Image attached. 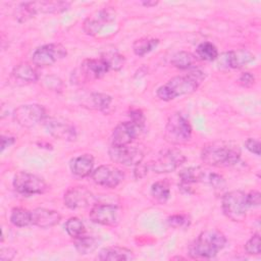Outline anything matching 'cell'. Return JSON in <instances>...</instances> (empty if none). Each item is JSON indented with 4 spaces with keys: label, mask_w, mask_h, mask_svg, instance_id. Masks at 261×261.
Instances as JSON below:
<instances>
[{
    "label": "cell",
    "mask_w": 261,
    "mask_h": 261,
    "mask_svg": "<svg viewBox=\"0 0 261 261\" xmlns=\"http://www.w3.org/2000/svg\"><path fill=\"white\" fill-rule=\"evenodd\" d=\"M150 169L149 167V162L148 163H143V162H140L139 164H137L135 166V169H134V175L137 179H140V178H143L144 176H146V174L148 173V170Z\"/></svg>",
    "instance_id": "cell-42"
},
{
    "label": "cell",
    "mask_w": 261,
    "mask_h": 261,
    "mask_svg": "<svg viewBox=\"0 0 261 261\" xmlns=\"http://www.w3.org/2000/svg\"><path fill=\"white\" fill-rule=\"evenodd\" d=\"M245 251L250 255L260 254V234L254 233L245 244Z\"/></svg>",
    "instance_id": "cell-36"
},
{
    "label": "cell",
    "mask_w": 261,
    "mask_h": 261,
    "mask_svg": "<svg viewBox=\"0 0 261 261\" xmlns=\"http://www.w3.org/2000/svg\"><path fill=\"white\" fill-rule=\"evenodd\" d=\"M108 155L111 161L125 165L136 166L144 159V151L138 146L124 145V146H113L108 149Z\"/></svg>",
    "instance_id": "cell-9"
},
{
    "label": "cell",
    "mask_w": 261,
    "mask_h": 261,
    "mask_svg": "<svg viewBox=\"0 0 261 261\" xmlns=\"http://www.w3.org/2000/svg\"><path fill=\"white\" fill-rule=\"evenodd\" d=\"M32 213V224L40 228H49L59 223L61 220V215L52 209L47 208H36Z\"/></svg>",
    "instance_id": "cell-19"
},
{
    "label": "cell",
    "mask_w": 261,
    "mask_h": 261,
    "mask_svg": "<svg viewBox=\"0 0 261 261\" xmlns=\"http://www.w3.org/2000/svg\"><path fill=\"white\" fill-rule=\"evenodd\" d=\"M221 208L223 214L231 221L241 222L245 220L249 208L246 193L239 190L225 193L221 200Z\"/></svg>",
    "instance_id": "cell-5"
},
{
    "label": "cell",
    "mask_w": 261,
    "mask_h": 261,
    "mask_svg": "<svg viewBox=\"0 0 261 261\" xmlns=\"http://www.w3.org/2000/svg\"><path fill=\"white\" fill-rule=\"evenodd\" d=\"M31 4L36 14L60 13L67 10L70 6V3L67 1H34Z\"/></svg>",
    "instance_id": "cell-22"
},
{
    "label": "cell",
    "mask_w": 261,
    "mask_h": 261,
    "mask_svg": "<svg viewBox=\"0 0 261 261\" xmlns=\"http://www.w3.org/2000/svg\"><path fill=\"white\" fill-rule=\"evenodd\" d=\"M205 74L199 69L176 75L157 89L156 95L162 101H170L179 96L195 92L204 81Z\"/></svg>",
    "instance_id": "cell-2"
},
{
    "label": "cell",
    "mask_w": 261,
    "mask_h": 261,
    "mask_svg": "<svg viewBox=\"0 0 261 261\" xmlns=\"http://www.w3.org/2000/svg\"><path fill=\"white\" fill-rule=\"evenodd\" d=\"M207 174V170L201 168V167H186L181 169L178 173V177L180 179V184L182 185H189L200 182L205 180Z\"/></svg>",
    "instance_id": "cell-24"
},
{
    "label": "cell",
    "mask_w": 261,
    "mask_h": 261,
    "mask_svg": "<svg viewBox=\"0 0 261 261\" xmlns=\"http://www.w3.org/2000/svg\"><path fill=\"white\" fill-rule=\"evenodd\" d=\"M159 44V40L155 38H141L134 42L133 51L137 56H145L153 51Z\"/></svg>",
    "instance_id": "cell-26"
},
{
    "label": "cell",
    "mask_w": 261,
    "mask_h": 261,
    "mask_svg": "<svg viewBox=\"0 0 261 261\" xmlns=\"http://www.w3.org/2000/svg\"><path fill=\"white\" fill-rule=\"evenodd\" d=\"M114 20L115 11L110 7L102 8L95 11L85 19L83 23V30L87 35L95 36Z\"/></svg>",
    "instance_id": "cell-12"
},
{
    "label": "cell",
    "mask_w": 261,
    "mask_h": 261,
    "mask_svg": "<svg viewBox=\"0 0 261 261\" xmlns=\"http://www.w3.org/2000/svg\"><path fill=\"white\" fill-rule=\"evenodd\" d=\"M198 59L204 61H213L218 57V50L211 42H202L196 48V55Z\"/></svg>",
    "instance_id": "cell-30"
},
{
    "label": "cell",
    "mask_w": 261,
    "mask_h": 261,
    "mask_svg": "<svg viewBox=\"0 0 261 261\" xmlns=\"http://www.w3.org/2000/svg\"><path fill=\"white\" fill-rule=\"evenodd\" d=\"M226 244L225 236L217 229L201 232L189 246V255L194 259H211L221 251Z\"/></svg>",
    "instance_id": "cell-3"
},
{
    "label": "cell",
    "mask_w": 261,
    "mask_h": 261,
    "mask_svg": "<svg viewBox=\"0 0 261 261\" xmlns=\"http://www.w3.org/2000/svg\"><path fill=\"white\" fill-rule=\"evenodd\" d=\"M151 196L159 203H165L170 197L169 182L165 179L157 180L151 186Z\"/></svg>",
    "instance_id": "cell-29"
},
{
    "label": "cell",
    "mask_w": 261,
    "mask_h": 261,
    "mask_svg": "<svg viewBox=\"0 0 261 261\" xmlns=\"http://www.w3.org/2000/svg\"><path fill=\"white\" fill-rule=\"evenodd\" d=\"M129 117H130V120L134 121L135 123L145 127V116H144V113L142 110L140 109H132L130 112H129Z\"/></svg>",
    "instance_id": "cell-41"
},
{
    "label": "cell",
    "mask_w": 261,
    "mask_h": 261,
    "mask_svg": "<svg viewBox=\"0 0 261 261\" xmlns=\"http://www.w3.org/2000/svg\"><path fill=\"white\" fill-rule=\"evenodd\" d=\"M74 248L81 255H88L93 253L99 246V241L95 237L82 236L74 239Z\"/></svg>",
    "instance_id": "cell-25"
},
{
    "label": "cell",
    "mask_w": 261,
    "mask_h": 261,
    "mask_svg": "<svg viewBox=\"0 0 261 261\" xmlns=\"http://www.w3.org/2000/svg\"><path fill=\"white\" fill-rule=\"evenodd\" d=\"M90 219L97 224L113 226L119 220V209L108 203H95L90 211Z\"/></svg>",
    "instance_id": "cell-14"
},
{
    "label": "cell",
    "mask_w": 261,
    "mask_h": 261,
    "mask_svg": "<svg viewBox=\"0 0 261 261\" xmlns=\"http://www.w3.org/2000/svg\"><path fill=\"white\" fill-rule=\"evenodd\" d=\"M70 170L77 177H87L92 174L94 169V157L91 154L76 156L70 161Z\"/></svg>",
    "instance_id": "cell-20"
},
{
    "label": "cell",
    "mask_w": 261,
    "mask_h": 261,
    "mask_svg": "<svg viewBox=\"0 0 261 261\" xmlns=\"http://www.w3.org/2000/svg\"><path fill=\"white\" fill-rule=\"evenodd\" d=\"M14 121L25 128L33 127L40 122H43L47 117L44 106L40 104L20 105L13 111Z\"/></svg>",
    "instance_id": "cell-8"
},
{
    "label": "cell",
    "mask_w": 261,
    "mask_h": 261,
    "mask_svg": "<svg viewBox=\"0 0 261 261\" xmlns=\"http://www.w3.org/2000/svg\"><path fill=\"white\" fill-rule=\"evenodd\" d=\"M204 181L209 184L214 189H222L225 186L224 178L220 174L215 172H207Z\"/></svg>",
    "instance_id": "cell-37"
},
{
    "label": "cell",
    "mask_w": 261,
    "mask_h": 261,
    "mask_svg": "<svg viewBox=\"0 0 261 261\" xmlns=\"http://www.w3.org/2000/svg\"><path fill=\"white\" fill-rule=\"evenodd\" d=\"M246 198L249 207H257L261 203V195L258 191H251L250 193L246 194Z\"/></svg>",
    "instance_id": "cell-40"
},
{
    "label": "cell",
    "mask_w": 261,
    "mask_h": 261,
    "mask_svg": "<svg viewBox=\"0 0 261 261\" xmlns=\"http://www.w3.org/2000/svg\"><path fill=\"white\" fill-rule=\"evenodd\" d=\"M254 55L245 49H239L233 51L225 52L224 54L217 57L219 59V64L221 66H225L226 68H242L248 63L254 60Z\"/></svg>",
    "instance_id": "cell-18"
},
{
    "label": "cell",
    "mask_w": 261,
    "mask_h": 261,
    "mask_svg": "<svg viewBox=\"0 0 261 261\" xmlns=\"http://www.w3.org/2000/svg\"><path fill=\"white\" fill-rule=\"evenodd\" d=\"M134 258L135 255L132 250L119 246L103 248L97 256V259L101 261H122L133 260Z\"/></svg>",
    "instance_id": "cell-21"
},
{
    "label": "cell",
    "mask_w": 261,
    "mask_h": 261,
    "mask_svg": "<svg viewBox=\"0 0 261 261\" xmlns=\"http://www.w3.org/2000/svg\"><path fill=\"white\" fill-rule=\"evenodd\" d=\"M46 130L55 139L62 141H74L76 139V129L67 119L60 116L46 117L43 121Z\"/></svg>",
    "instance_id": "cell-11"
},
{
    "label": "cell",
    "mask_w": 261,
    "mask_h": 261,
    "mask_svg": "<svg viewBox=\"0 0 261 261\" xmlns=\"http://www.w3.org/2000/svg\"><path fill=\"white\" fill-rule=\"evenodd\" d=\"M186 161L185 155L174 148L161 151L155 159L149 162V167L155 173H169L177 169Z\"/></svg>",
    "instance_id": "cell-6"
},
{
    "label": "cell",
    "mask_w": 261,
    "mask_h": 261,
    "mask_svg": "<svg viewBox=\"0 0 261 261\" xmlns=\"http://www.w3.org/2000/svg\"><path fill=\"white\" fill-rule=\"evenodd\" d=\"M67 234L73 239L80 238L85 234L86 227L84 222L77 217H70L64 224Z\"/></svg>",
    "instance_id": "cell-31"
},
{
    "label": "cell",
    "mask_w": 261,
    "mask_h": 261,
    "mask_svg": "<svg viewBox=\"0 0 261 261\" xmlns=\"http://www.w3.org/2000/svg\"><path fill=\"white\" fill-rule=\"evenodd\" d=\"M145 127L135 123L134 121H124L117 124L111 135V145L124 146L129 145L138 138Z\"/></svg>",
    "instance_id": "cell-15"
},
{
    "label": "cell",
    "mask_w": 261,
    "mask_h": 261,
    "mask_svg": "<svg viewBox=\"0 0 261 261\" xmlns=\"http://www.w3.org/2000/svg\"><path fill=\"white\" fill-rule=\"evenodd\" d=\"M167 224L173 228L187 227L190 224V218L186 214H173L167 218Z\"/></svg>",
    "instance_id": "cell-35"
},
{
    "label": "cell",
    "mask_w": 261,
    "mask_h": 261,
    "mask_svg": "<svg viewBox=\"0 0 261 261\" xmlns=\"http://www.w3.org/2000/svg\"><path fill=\"white\" fill-rule=\"evenodd\" d=\"M111 96L104 93H92L89 99V107L96 110H105L111 104Z\"/></svg>",
    "instance_id": "cell-32"
},
{
    "label": "cell",
    "mask_w": 261,
    "mask_h": 261,
    "mask_svg": "<svg viewBox=\"0 0 261 261\" xmlns=\"http://www.w3.org/2000/svg\"><path fill=\"white\" fill-rule=\"evenodd\" d=\"M101 58L105 60V62L108 64L110 70H119L123 67L125 58L123 55L119 54L118 52L114 51H108L101 55Z\"/></svg>",
    "instance_id": "cell-33"
},
{
    "label": "cell",
    "mask_w": 261,
    "mask_h": 261,
    "mask_svg": "<svg viewBox=\"0 0 261 261\" xmlns=\"http://www.w3.org/2000/svg\"><path fill=\"white\" fill-rule=\"evenodd\" d=\"M16 255V250H14L11 247H6V248H1L0 250V259L2 261H9L14 258Z\"/></svg>",
    "instance_id": "cell-43"
},
{
    "label": "cell",
    "mask_w": 261,
    "mask_h": 261,
    "mask_svg": "<svg viewBox=\"0 0 261 261\" xmlns=\"http://www.w3.org/2000/svg\"><path fill=\"white\" fill-rule=\"evenodd\" d=\"M95 197L87 188L82 186L69 188L63 196V202L69 209L85 208L94 203Z\"/></svg>",
    "instance_id": "cell-16"
},
{
    "label": "cell",
    "mask_w": 261,
    "mask_h": 261,
    "mask_svg": "<svg viewBox=\"0 0 261 261\" xmlns=\"http://www.w3.org/2000/svg\"><path fill=\"white\" fill-rule=\"evenodd\" d=\"M192 138V126L186 116L179 112L169 115L164 129V139L171 145L187 144Z\"/></svg>",
    "instance_id": "cell-4"
},
{
    "label": "cell",
    "mask_w": 261,
    "mask_h": 261,
    "mask_svg": "<svg viewBox=\"0 0 261 261\" xmlns=\"http://www.w3.org/2000/svg\"><path fill=\"white\" fill-rule=\"evenodd\" d=\"M241 149L238 144L227 141H213L203 146L202 161L214 167H228L236 165L241 159Z\"/></svg>",
    "instance_id": "cell-1"
},
{
    "label": "cell",
    "mask_w": 261,
    "mask_h": 261,
    "mask_svg": "<svg viewBox=\"0 0 261 261\" xmlns=\"http://www.w3.org/2000/svg\"><path fill=\"white\" fill-rule=\"evenodd\" d=\"M238 83L244 87V88H250L254 85L255 83V76L253 73L249 72V71H246V72H243L240 76H239V80H238Z\"/></svg>",
    "instance_id": "cell-38"
},
{
    "label": "cell",
    "mask_w": 261,
    "mask_h": 261,
    "mask_svg": "<svg viewBox=\"0 0 261 261\" xmlns=\"http://www.w3.org/2000/svg\"><path fill=\"white\" fill-rule=\"evenodd\" d=\"M142 5L146 6V7H154L156 6L159 2L158 1H154V0H147V1H142L141 2Z\"/></svg>",
    "instance_id": "cell-45"
},
{
    "label": "cell",
    "mask_w": 261,
    "mask_h": 261,
    "mask_svg": "<svg viewBox=\"0 0 261 261\" xmlns=\"http://www.w3.org/2000/svg\"><path fill=\"white\" fill-rule=\"evenodd\" d=\"M67 54L66 48L58 43L46 44L38 47L33 55L32 61L37 66H50L58 60L64 58Z\"/></svg>",
    "instance_id": "cell-10"
},
{
    "label": "cell",
    "mask_w": 261,
    "mask_h": 261,
    "mask_svg": "<svg viewBox=\"0 0 261 261\" xmlns=\"http://www.w3.org/2000/svg\"><path fill=\"white\" fill-rule=\"evenodd\" d=\"M12 184L14 190L23 196L40 195L48 190V186L42 177L27 171L17 172Z\"/></svg>",
    "instance_id": "cell-7"
},
{
    "label": "cell",
    "mask_w": 261,
    "mask_h": 261,
    "mask_svg": "<svg viewBox=\"0 0 261 261\" xmlns=\"http://www.w3.org/2000/svg\"><path fill=\"white\" fill-rule=\"evenodd\" d=\"M198 58L187 51H179L173 54V56L170 59L171 64L178 68V69H188L194 66V64L197 62Z\"/></svg>",
    "instance_id": "cell-27"
},
{
    "label": "cell",
    "mask_w": 261,
    "mask_h": 261,
    "mask_svg": "<svg viewBox=\"0 0 261 261\" xmlns=\"http://www.w3.org/2000/svg\"><path fill=\"white\" fill-rule=\"evenodd\" d=\"M36 15L31 2L19 3L14 9V18L18 22H25Z\"/></svg>",
    "instance_id": "cell-34"
},
{
    "label": "cell",
    "mask_w": 261,
    "mask_h": 261,
    "mask_svg": "<svg viewBox=\"0 0 261 261\" xmlns=\"http://www.w3.org/2000/svg\"><path fill=\"white\" fill-rule=\"evenodd\" d=\"M14 142H15V138L2 136L1 137V151L3 152L7 147H10L11 145H13Z\"/></svg>",
    "instance_id": "cell-44"
},
{
    "label": "cell",
    "mask_w": 261,
    "mask_h": 261,
    "mask_svg": "<svg viewBox=\"0 0 261 261\" xmlns=\"http://www.w3.org/2000/svg\"><path fill=\"white\" fill-rule=\"evenodd\" d=\"M10 222L17 227H24L32 224V213L22 207H15L10 213Z\"/></svg>",
    "instance_id": "cell-28"
},
{
    "label": "cell",
    "mask_w": 261,
    "mask_h": 261,
    "mask_svg": "<svg viewBox=\"0 0 261 261\" xmlns=\"http://www.w3.org/2000/svg\"><path fill=\"white\" fill-rule=\"evenodd\" d=\"M12 76L17 81L24 83H35L39 80L37 69L29 62L18 63L12 70Z\"/></svg>",
    "instance_id": "cell-23"
},
{
    "label": "cell",
    "mask_w": 261,
    "mask_h": 261,
    "mask_svg": "<svg viewBox=\"0 0 261 261\" xmlns=\"http://www.w3.org/2000/svg\"><path fill=\"white\" fill-rule=\"evenodd\" d=\"M92 178L95 184L101 187L114 189L122 182L124 173L114 165L104 164L93 170Z\"/></svg>",
    "instance_id": "cell-13"
},
{
    "label": "cell",
    "mask_w": 261,
    "mask_h": 261,
    "mask_svg": "<svg viewBox=\"0 0 261 261\" xmlns=\"http://www.w3.org/2000/svg\"><path fill=\"white\" fill-rule=\"evenodd\" d=\"M245 147L251 153H253L257 156L260 155V142H259V140L254 139V138H249L245 142Z\"/></svg>",
    "instance_id": "cell-39"
},
{
    "label": "cell",
    "mask_w": 261,
    "mask_h": 261,
    "mask_svg": "<svg viewBox=\"0 0 261 261\" xmlns=\"http://www.w3.org/2000/svg\"><path fill=\"white\" fill-rule=\"evenodd\" d=\"M109 70L108 64L101 57L86 59L81 64L80 76L87 81L99 80L103 77Z\"/></svg>",
    "instance_id": "cell-17"
}]
</instances>
